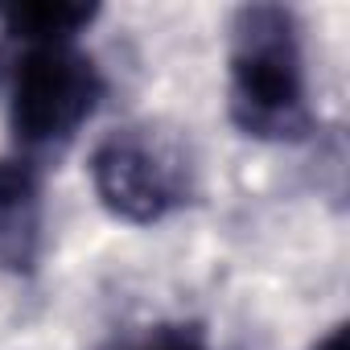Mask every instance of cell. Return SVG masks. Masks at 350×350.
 <instances>
[{
  "label": "cell",
  "instance_id": "6da1fadb",
  "mask_svg": "<svg viewBox=\"0 0 350 350\" xmlns=\"http://www.w3.org/2000/svg\"><path fill=\"white\" fill-rule=\"evenodd\" d=\"M231 120L256 140H305L313 128L305 99L301 25L284 5H243L231 17Z\"/></svg>",
  "mask_w": 350,
  "mask_h": 350
},
{
  "label": "cell",
  "instance_id": "7a4b0ae2",
  "mask_svg": "<svg viewBox=\"0 0 350 350\" xmlns=\"http://www.w3.org/2000/svg\"><path fill=\"white\" fill-rule=\"evenodd\" d=\"M103 99V75L75 42L25 46L9 83V128L21 152H62Z\"/></svg>",
  "mask_w": 350,
  "mask_h": 350
},
{
  "label": "cell",
  "instance_id": "3957f363",
  "mask_svg": "<svg viewBox=\"0 0 350 350\" xmlns=\"http://www.w3.org/2000/svg\"><path fill=\"white\" fill-rule=\"evenodd\" d=\"M91 186L107 215L152 227L190 202L194 169L178 144L152 128H120L91 152Z\"/></svg>",
  "mask_w": 350,
  "mask_h": 350
},
{
  "label": "cell",
  "instance_id": "277c9868",
  "mask_svg": "<svg viewBox=\"0 0 350 350\" xmlns=\"http://www.w3.org/2000/svg\"><path fill=\"white\" fill-rule=\"evenodd\" d=\"M42 256V186L29 161H0V268L33 272Z\"/></svg>",
  "mask_w": 350,
  "mask_h": 350
},
{
  "label": "cell",
  "instance_id": "5b68a950",
  "mask_svg": "<svg viewBox=\"0 0 350 350\" xmlns=\"http://www.w3.org/2000/svg\"><path fill=\"white\" fill-rule=\"evenodd\" d=\"M95 17H99V5H9V9H0L5 33L25 46L75 42Z\"/></svg>",
  "mask_w": 350,
  "mask_h": 350
},
{
  "label": "cell",
  "instance_id": "8992f818",
  "mask_svg": "<svg viewBox=\"0 0 350 350\" xmlns=\"http://www.w3.org/2000/svg\"><path fill=\"white\" fill-rule=\"evenodd\" d=\"M124 350H211V346H206L202 329H194V325H157Z\"/></svg>",
  "mask_w": 350,
  "mask_h": 350
},
{
  "label": "cell",
  "instance_id": "52a82bcc",
  "mask_svg": "<svg viewBox=\"0 0 350 350\" xmlns=\"http://www.w3.org/2000/svg\"><path fill=\"white\" fill-rule=\"evenodd\" d=\"M313 350H346V325L338 321L325 338H317V342H313Z\"/></svg>",
  "mask_w": 350,
  "mask_h": 350
}]
</instances>
